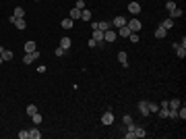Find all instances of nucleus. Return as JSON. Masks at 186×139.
Masks as SVG:
<instances>
[{
	"mask_svg": "<svg viewBox=\"0 0 186 139\" xmlns=\"http://www.w3.org/2000/svg\"><path fill=\"white\" fill-rule=\"evenodd\" d=\"M126 27H128L130 31H135V33H137V31H141V27H143V23H141V21L137 19V17H133L130 21H126Z\"/></svg>",
	"mask_w": 186,
	"mask_h": 139,
	"instance_id": "obj_1",
	"label": "nucleus"
},
{
	"mask_svg": "<svg viewBox=\"0 0 186 139\" xmlns=\"http://www.w3.org/2000/svg\"><path fill=\"white\" fill-rule=\"evenodd\" d=\"M116 31L114 29H108V31H103V42H108V44H112V42H116Z\"/></svg>",
	"mask_w": 186,
	"mask_h": 139,
	"instance_id": "obj_2",
	"label": "nucleus"
},
{
	"mask_svg": "<svg viewBox=\"0 0 186 139\" xmlns=\"http://www.w3.org/2000/svg\"><path fill=\"white\" fill-rule=\"evenodd\" d=\"M91 40H95L97 44H99V48L103 46V31L101 29H93V38Z\"/></svg>",
	"mask_w": 186,
	"mask_h": 139,
	"instance_id": "obj_3",
	"label": "nucleus"
},
{
	"mask_svg": "<svg viewBox=\"0 0 186 139\" xmlns=\"http://www.w3.org/2000/svg\"><path fill=\"white\" fill-rule=\"evenodd\" d=\"M139 112L143 116H149V102L147 100H141L139 102Z\"/></svg>",
	"mask_w": 186,
	"mask_h": 139,
	"instance_id": "obj_4",
	"label": "nucleus"
},
{
	"mask_svg": "<svg viewBox=\"0 0 186 139\" xmlns=\"http://www.w3.org/2000/svg\"><path fill=\"white\" fill-rule=\"evenodd\" d=\"M101 123H103V125H105V127H108V125H112V123H114V114H112V110H108V112H105V114H103V116H101Z\"/></svg>",
	"mask_w": 186,
	"mask_h": 139,
	"instance_id": "obj_5",
	"label": "nucleus"
},
{
	"mask_svg": "<svg viewBox=\"0 0 186 139\" xmlns=\"http://www.w3.org/2000/svg\"><path fill=\"white\" fill-rule=\"evenodd\" d=\"M128 13H130V15H139L141 13V4L139 2H130V4H128Z\"/></svg>",
	"mask_w": 186,
	"mask_h": 139,
	"instance_id": "obj_6",
	"label": "nucleus"
},
{
	"mask_svg": "<svg viewBox=\"0 0 186 139\" xmlns=\"http://www.w3.org/2000/svg\"><path fill=\"white\" fill-rule=\"evenodd\" d=\"M118 62L122 64V67H128V56H126V52L122 50V52H118Z\"/></svg>",
	"mask_w": 186,
	"mask_h": 139,
	"instance_id": "obj_7",
	"label": "nucleus"
},
{
	"mask_svg": "<svg viewBox=\"0 0 186 139\" xmlns=\"http://www.w3.org/2000/svg\"><path fill=\"white\" fill-rule=\"evenodd\" d=\"M182 106V100H168V108L170 110H178Z\"/></svg>",
	"mask_w": 186,
	"mask_h": 139,
	"instance_id": "obj_8",
	"label": "nucleus"
},
{
	"mask_svg": "<svg viewBox=\"0 0 186 139\" xmlns=\"http://www.w3.org/2000/svg\"><path fill=\"white\" fill-rule=\"evenodd\" d=\"M68 17H70L72 21H75V19H81V8H77V6H75V8H70Z\"/></svg>",
	"mask_w": 186,
	"mask_h": 139,
	"instance_id": "obj_9",
	"label": "nucleus"
},
{
	"mask_svg": "<svg viewBox=\"0 0 186 139\" xmlns=\"http://www.w3.org/2000/svg\"><path fill=\"white\" fill-rule=\"evenodd\" d=\"M130 33H133V31H130V29H128L126 25H122V27H118V35H122V38H128Z\"/></svg>",
	"mask_w": 186,
	"mask_h": 139,
	"instance_id": "obj_10",
	"label": "nucleus"
},
{
	"mask_svg": "<svg viewBox=\"0 0 186 139\" xmlns=\"http://www.w3.org/2000/svg\"><path fill=\"white\" fill-rule=\"evenodd\" d=\"M70 46H72V42H70V38H62V40H60V48H64V50H68Z\"/></svg>",
	"mask_w": 186,
	"mask_h": 139,
	"instance_id": "obj_11",
	"label": "nucleus"
},
{
	"mask_svg": "<svg viewBox=\"0 0 186 139\" xmlns=\"http://www.w3.org/2000/svg\"><path fill=\"white\" fill-rule=\"evenodd\" d=\"M35 50H37L35 42H27V44H25V52H27V54H31V52H35Z\"/></svg>",
	"mask_w": 186,
	"mask_h": 139,
	"instance_id": "obj_12",
	"label": "nucleus"
},
{
	"mask_svg": "<svg viewBox=\"0 0 186 139\" xmlns=\"http://www.w3.org/2000/svg\"><path fill=\"white\" fill-rule=\"evenodd\" d=\"M72 23H75V21H72L70 17H66V19H62V23H60V25H62L64 29H70V27H72Z\"/></svg>",
	"mask_w": 186,
	"mask_h": 139,
	"instance_id": "obj_13",
	"label": "nucleus"
},
{
	"mask_svg": "<svg viewBox=\"0 0 186 139\" xmlns=\"http://www.w3.org/2000/svg\"><path fill=\"white\" fill-rule=\"evenodd\" d=\"M12 25H17V29H25V27H27L25 19H17V17H15V23H12Z\"/></svg>",
	"mask_w": 186,
	"mask_h": 139,
	"instance_id": "obj_14",
	"label": "nucleus"
},
{
	"mask_svg": "<svg viewBox=\"0 0 186 139\" xmlns=\"http://www.w3.org/2000/svg\"><path fill=\"white\" fill-rule=\"evenodd\" d=\"M110 25H112L110 21H99V23H97V29H101V31H108V29H110Z\"/></svg>",
	"mask_w": 186,
	"mask_h": 139,
	"instance_id": "obj_15",
	"label": "nucleus"
},
{
	"mask_svg": "<svg viewBox=\"0 0 186 139\" xmlns=\"http://www.w3.org/2000/svg\"><path fill=\"white\" fill-rule=\"evenodd\" d=\"M157 114H159L161 118H168V116H170V108H163V106H159V110H157Z\"/></svg>",
	"mask_w": 186,
	"mask_h": 139,
	"instance_id": "obj_16",
	"label": "nucleus"
},
{
	"mask_svg": "<svg viewBox=\"0 0 186 139\" xmlns=\"http://www.w3.org/2000/svg\"><path fill=\"white\" fill-rule=\"evenodd\" d=\"M42 137V131H40V129H31V131H29V139H40Z\"/></svg>",
	"mask_w": 186,
	"mask_h": 139,
	"instance_id": "obj_17",
	"label": "nucleus"
},
{
	"mask_svg": "<svg viewBox=\"0 0 186 139\" xmlns=\"http://www.w3.org/2000/svg\"><path fill=\"white\" fill-rule=\"evenodd\" d=\"M15 17H17V19H23V17H25V8H23V6H17V8H15Z\"/></svg>",
	"mask_w": 186,
	"mask_h": 139,
	"instance_id": "obj_18",
	"label": "nucleus"
},
{
	"mask_svg": "<svg viewBox=\"0 0 186 139\" xmlns=\"http://www.w3.org/2000/svg\"><path fill=\"white\" fill-rule=\"evenodd\" d=\"M81 19H83V21H91V10L83 8V10H81Z\"/></svg>",
	"mask_w": 186,
	"mask_h": 139,
	"instance_id": "obj_19",
	"label": "nucleus"
},
{
	"mask_svg": "<svg viewBox=\"0 0 186 139\" xmlns=\"http://www.w3.org/2000/svg\"><path fill=\"white\" fill-rule=\"evenodd\" d=\"M161 27H163V29H172V27H174V19H170V17H168V19L161 23Z\"/></svg>",
	"mask_w": 186,
	"mask_h": 139,
	"instance_id": "obj_20",
	"label": "nucleus"
},
{
	"mask_svg": "<svg viewBox=\"0 0 186 139\" xmlns=\"http://www.w3.org/2000/svg\"><path fill=\"white\" fill-rule=\"evenodd\" d=\"M165 31H168V29H163V27L159 25V27L155 29V38H159V40H161V38H165Z\"/></svg>",
	"mask_w": 186,
	"mask_h": 139,
	"instance_id": "obj_21",
	"label": "nucleus"
},
{
	"mask_svg": "<svg viewBox=\"0 0 186 139\" xmlns=\"http://www.w3.org/2000/svg\"><path fill=\"white\" fill-rule=\"evenodd\" d=\"M0 56H2V60H12V52H10V50H6V48L2 50V54H0Z\"/></svg>",
	"mask_w": 186,
	"mask_h": 139,
	"instance_id": "obj_22",
	"label": "nucleus"
},
{
	"mask_svg": "<svg viewBox=\"0 0 186 139\" xmlns=\"http://www.w3.org/2000/svg\"><path fill=\"white\" fill-rule=\"evenodd\" d=\"M33 60H35V56H33V52H31V54H27V52H25V56H23V62H25V64H31Z\"/></svg>",
	"mask_w": 186,
	"mask_h": 139,
	"instance_id": "obj_23",
	"label": "nucleus"
},
{
	"mask_svg": "<svg viewBox=\"0 0 186 139\" xmlns=\"http://www.w3.org/2000/svg\"><path fill=\"white\" fill-rule=\"evenodd\" d=\"M114 25H116V27H122V25H126V19H124V17H116V19H114Z\"/></svg>",
	"mask_w": 186,
	"mask_h": 139,
	"instance_id": "obj_24",
	"label": "nucleus"
},
{
	"mask_svg": "<svg viewBox=\"0 0 186 139\" xmlns=\"http://www.w3.org/2000/svg\"><path fill=\"white\" fill-rule=\"evenodd\" d=\"M165 8H168V13H172V10H174V8H178V6H176V2H174V0H168V2H165Z\"/></svg>",
	"mask_w": 186,
	"mask_h": 139,
	"instance_id": "obj_25",
	"label": "nucleus"
},
{
	"mask_svg": "<svg viewBox=\"0 0 186 139\" xmlns=\"http://www.w3.org/2000/svg\"><path fill=\"white\" fill-rule=\"evenodd\" d=\"M135 135H137V137H145L147 133H145V129H143V127H135Z\"/></svg>",
	"mask_w": 186,
	"mask_h": 139,
	"instance_id": "obj_26",
	"label": "nucleus"
},
{
	"mask_svg": "<svg viewBox=\"0 0 186 139\" xmlns=\"http://www.w3.org/2000/svg\"><path fill=\"white\" fill-rule=\"evenodd\" d=\"M35 112H37V106H35V104H29V106H27V114L31 116V114H35Z\"/></svg>",
	"mask_w": 186,
	"mask_h": 139,
	"instance_id": "obj_27",
	"label": "nucleus"
},
{
	"mask_svg": "<svg viewBox=\"0 0 186 139\" xmlns=\"http://www.w3.org/2000/svg\"><path fill=\"white\" fill-rule=\"evenodd\" d=\"M159 110V104H155V102H149V112H157Z\"/></svg>",
	"mask_w": 186,
	"mask_h": 139,
	"instance_id": "obj_28",
	"label": "nucleus"
},
{
	"mask_svg": "<svg viewBox=\"0 0 186 139\" xmlns=\"http://www.w3.org/2000/svg\"><path fill=\"white\" fill-rule=\"evenodd\" d=\"M31 118H33V123H35V125H40V123H42V114H40V112L31 114Z\"/></svg>",
	"mask_w": 186,
	"mask_h": 139,
	"instance_id": "obj_29",
	"label": "nucleus"
},
{
	"mask_svg": "<svg viewBox=\"0 0 186 139\" xmlns=\"http://www.w3.org/2000/svg\"><path fill=\"white\" fill-rule=\"evenodd\" d=\"M176 50H178V58H184V56H186V48L178 46V48H176Z\"/></svg>",
	"mask_w": 186,
	"mask_h": 139,
	"instance_id": "obj_30",
	"label": "nucleus"
},
{
	"mask_svg": "<svg viewBox=\"0 0 186 139\" xmlns=\"http://www.w3.org/2000/svg\"><path fill=\"white\" fill-rule=\"evenodd\" d=\"M128 40H130L133 44H137V42H139V33H135V31H133V33L128 35Z\"/></svg>",
	"mask_w": 186,
	"mask_h": 139,
	"instance_id": "obj_31",
	"label": "nucleus"
},
{
	"mask_svg": "<svg viewBox=\"0 0 186 139\" xmlns=\"http://www.w3.org/2000/svg\"><path fill=\"white\" fill-rule=\"evenodd\" d=\"M122 121H124V125H126V127H128V125H133V116H130V114H124V118H122Z\"/></svg>",
	"mask_w": 186,
	"mask_h": 139,
	"instance_id": "obj_32",
	"label": "nucleus"
},
{
	"mask_svg": "<svg viewBox=\"0 0 186 139\" xmlns=\"http://www.w3.org/2000/svg\"><path fill=\"white\" fill-rule=\"evenodd\" d=\"M19 139H29V131H21V133H19Z\"/></svg>",
	"mask_w": 186,
	"mask_h": 139,
	"instance_id": "obj_33",
	"label": "nucleus"
},
{
	"mask_svg": "<svg viewBox=\"0 0 186 139\" xmlns=\"http://www.w3.org/2000/svg\"><path fill=\"white\" fill-rule=\"evenodd\" d=\"M64 52H66V50H64V48H56V56H64Z\"/></svg>",
	"mask_w": 186,
	"mask_h": 139,
	"instance_id": "obj_34",
	"label": "nucleus"
},
{
	"mask_svg": "<svg viewBox=\"0 0 186 139\" xmlns=\"http://www.w3.org/2000/svg\"><path fill=\"white\" fill-rule=\"evenodd\" d=\"M77 8L83 10V8H85V0H77Z\"/></svg>",
	"mask_w": 186,
	"mask_h": 139,
	"instance_id": "obj_35",
	"label": "nucleus"
},
{
	"mask_svg": "<svg viewBox=\"0 0 186 139\" xmlns=\"http://www.w3.org/2000/svg\"><path fill=\"white\" fill-rule=\"evenodd\" d=\"M87 44H89V48H95V46H97V42H95V40H89Z\"/></svg>",
	"mask_w": 186,
	"mask_h": 139,
	"instance_id": "obj_36",
	"label": "nucleus"
},
{
	"mask_svg": "<svg viewBox=\"0 0 186 139\" xmlns=\"http://www.w3.org/2000/svg\"><path fill=\"white\" fill-rule=\"evenodd\" d=\"M0 62H2V56H0Z\"/></svg>",
	"mask_w": 186,
	"mask_h": 139,
	"instance_id": "obj_37",
	"label": "nucleus"
},
{
	"mask_svg": "<svg viewBox=\"0 0 186 139\" xmlns=\"http://www.w3.org/2000/svg\"><path fill=\"white\" fill-rule=\"evenodd\" d=\"M35 2H40V0H35Z\"/></svg>",
	"mask_w": 186,
	"mask_h": 139,
	"instance_id": "obj_38",
	"label": "nucleus"
}]
</instances>
